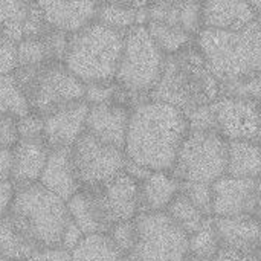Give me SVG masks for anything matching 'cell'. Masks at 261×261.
<instances>
[{
  "label": "cell",
  "instance_id": "6da1fadb",
  "mask_svg": "<svg viewBox=\"0 0 261 261\" xmlns=\"http://www.w3.org/2000/svg\"><path fill=\"white\" fill-rule=\"evenodd\" d=\"M187 133L180 110L148 98L130 112L124 154L150 171H171Z\"/></svg>",
  "mask_w": 261,
  "mask_h": 261
},
{
  "label": "cell",
  "instance_id": "7a4b0ae2",
  "mask_svg": "<svg viewBox=\"0 0 261 261\" xmlns=\"http://www.w3.org/2000/svg\"><path fill=\"white\" fill-rule=\"evenodd\" d=\"M219 96V81L210 72L194 44L165 55L161 75L148 98L182 113L211 104Z\"/></svg>",
  "mask_w": 261,
  "mask_h": 261
},
{
  "label": "cell",
  "instance_id": "3957f363",
  "mask_svg": "<svg viewBox=\"0 0 261 261\" xmlns=\"http://www.w3.org/2000/svg\"><path fill=\"white\" fill-rule=\"evenodd\" d=\"M194 46L219 83L261 73V20L237 31L202 28Z\"/></svg>",
  "mask_w": 261,
  "mask_h": 261
},
{
  "label": "cell",
  "instance_id": "277c9868",
  "mask_svg": "<svg viewBox=\"0 0 261 261\" xmlns=\"http://www.w3.org/2000/svg\"><path fill=\"white\" fill-rule=\"evenodd\" d=\"M8 217L37 249L60 246L70 220L66 202L40 184L15 188Z\"/></svg>",
  "mask_w": 261,
  "mask_h": 261
},
{
  "label": "cell",
  "instance_id": "5b68a950",
  "mask_svg": "<svg viewBox=\"0 0 261 261\" xmlns=\"http://www.w3.org/2000/svg\"><path fill=\"white\" fill-rule=\"evenodd\" d=\"M122 43L124 34L93 20L69 35L63 63L83 84L113 81Z\"/></svg>",
  "mask_w": 261,
  "mask_h": 261
},
{
  "label": "cell",
  "instance_id": "8992f818",
  "mask_svg": "<svg viewBox=\"0 0 261 261\" xmlns=\"http://www.w3.org/2000/svg\"><path fill=\"white\" fill-rule=\"evenodd\" d=\"M14 76L24 95L29 112L46 116L61 107L83 101L84 84L64 66L50 61L17 67Z\"/></svg>",
  "mask_w": 261,
  "mask_h": 261
},
{
  "label": "cell",
  "instance_id": "52a82bcc",
  "mask_svg": "<svg viewBox=\"0 0 261 261\" xmlns=\"http://www.w3.org/2000/svg\"><path fill=\"white\" fill-rule=\"evenodd\" d=\"M165 55L154 44L145 26H135L124 34L115 83L138 99H148L158 83Z\"/></svg>",
  "mask_w": 261,
  "mask_h": 261
},
{
  "label": "cell",
  "instance_id": "ba28073f",
  "mask_svg": "<svg viewBox=\"0 0 261 261\" xmlns=\"http://www.w3.org/2000/svg\"><path fill=\"white\" fill-rule=\"evenodd\" d=\"M228 142L216 132H188L177 150L171 174L179 182L214 184L226 174Z\"/></svg>",
  "mask_w": 261,
  "mask_h": 261
},
{
  "label": "cell",
  "instance_id": "9c48e42d",
  "mask_svg": "<svg viewBox=\"0 0 261 261\" xmlns=\"http://www.w3.org/2000/svg\"><path fill=\"white\" fill-rule=\"evenodd\" d=\"M136 261H184L188 257V236L165 214L139 213L135 219Z\"/></svg>",
  "mask_w": 261,
  "mask_h": 261
},
{
  "label": "cell",
  "instance_id": "30bf717a",
  "mask_svg": "<svg viewBox=\"0 0 261 261\" xmlns=\"http://www.w3.org/2000/svg\"><path fill=\"white\" fill-rule=\"evenodd\" d=\"M121 148L109 145L84 132L70 147V161L80 188L101 187L119 176L125 165Z\"/></svg>",
  "mask_w": 261,
  "mask_h": 261
},
{
  "label": "cell",
  "instance_id": "8fae6325",
  "mask_svg": "<svg viewBox=\"0 0 261 261\" xmlns=\"http://www.w3.org/2000/svg\"><path fill=\"white\" fill-rule=\"evenodd\" d=\"M217 133L226 141L260 142V107L257 101L217 96L211 102Z\"/></svg>",
  "mask_w": 261,
  "mask_h": 261
},
{
  "label": "cell",
  "instance_id": "7c38bea8",
  "mask_svg": "<svg viewBox=\"0 0 261 261\" xmlns=\"http://www.w3.org/2000/svg\"><path fill=\"white\" fill-rule=\"evenodd\" d=\"M213 217H260V179L223 176L211 184Z\"/></svg>",
  "mask_w": 261,
  "mask_h": 261
},
{
  "label": "cell",
  "instance_id": "4fadbf2b",
  "mask_svg": "<svg viewBox=\"0 0 261 261\" xmlns=\"http://www.w3.org/2000/svg\"><path fill=\"white\" fill-rule=\"evenodd\" d=\"M95 190L110 226L119 222L135 220L141 213L139 184L127 174L121 173Z\"/></svg>",
  "mask_w": 261,
  "mask_h": 261
},
{
  "label": "cell",
  "instance_id": "5bb4252c",
  "mask_svg": "<svg viewBox=\"0 0 261 261\" xmlns=\"http://www.w3.org/2000/svg\"><path fill=\"white\" fill-rule=\"evenodd\" d=\"M89 106L78 101L43 116V141L49 150L70 148L86 132Z\"/></svg>",
  "mask_w": 261,
  "mask_h": 261
},
{
  "label": "cell",
  "instance_id": "9a60e30c",
  "mask_svg": "<svg viewBox=\"0 0 261 261\" xmlns=\"http://www.w3.org/2000/svg\"><path fill=\"white\" fill-rule=\"evenodd\" d=\"M130 112L132 109L116 102L89 106L86 132L96 139L124 151Z\"/></svg>",
  "mask_w": 261,
  "mask_h": 261
},
{
  "label": "cell",
  "instance_id": "2e32d148",
  "mask_svg": "<svg viewBox=\"0 0 261 261\" xmlns=\"http://www.w3.org/2000/svg\"><path fill=\"white\" fill-rule=\"evenodd\" d=\"M213 226L220 248L260 254V217H213Z\"/></svg>",
  "mask_w": 261,
  "mask_h": 261
},
{
  "label": "cell",
  "instance_id": "e0dca14e",
  "mask_svg": "<svg viewBox=\"0 0 261 261\" xmlns=\"http://www.w3.org/2000/svg\"><path fill=\"white\" fill-rule=\"evenodd\" d=\"M37 6L47 28L72 35L95 20L98 2H38Z\"/></svg>",
  "mask_w": 261,
  "mask_h": 261
},
{
  "label": "cell",
  "instance_id": "ac0fdd59",
  "mask_svg": "<svg viewBox=\"0 0 261 261\" xmlns=\"http://www.w3.org/2000/svg\"><path fill=\"white\" fill-rule=\"evenodd\" d=\"M69 35L47 28L37 37L23 38L17 43V67L37 66L43 63H63Z\"/></svg>",
  "mask_w": 261,
  "mask_h": 261
},
{
  "label": "cell",
  "instance_id": "d6986e66",
  "mask_svg": "<svg viewBox=\"0 0 261 261\" xmlns=\"http://www.w3.org/2000/svg\"><path fill=\"white\" fill-rule=\"evenodd\" d=\"M261 17L242 0H211L202 3V28L219 31H237L249 26Z\"/></svg>",
  "mask_w": 261,
  "mask_h": 261
},
{
  "label": "cell",
  "instance_id": "ffe728a7",
  "mask_svg": "<svg viewBox=\"0 0 261 261\" xmlns=\"http://www.w3.org/2000/svg\"><path fill=\"white\" fill-rule=\"evenodd\" d=\"M44 141H18L12 148V167L9 180L14 188L38 184L49 156Z\"/></svg>",
  "mask_w": 261,
  "mask_h": 261
},
{
  "label": "cell",
  "instance_id": "44dd1931",
  "mask_svg": "<svg viewBox=\"0 0 261 261\" xmlns=\"http://www.w3.org/2000/svg\"><path fill=\"white\" fill-rule=\"evenodd\" d=\"M148 21L164 23L196 37L202 29V3L193 0H165L147 3ZM147 21V23H148Z\"/></svg>",
  "mask_w": 261,
  "mask_h": 261
},
{
  "label": "cell",
  "instance_id": "7402d4cb",
  "mask_svg": "<svg viewBox=\"0 0 261 261\" xmlns=\"http://www.w3.org/2000/svg\"><path fill=\"white\" fill-rule=\"evenodd\" d=\"M67 213L70 220L81 229L84 236L107 234L112 228L95 188H80L67 202Z\"/></svg>",
  "mask_w": 261,
  "mask_h": 261
},
{
  "label": "cell",
  "instance_id": "603a6c76",
  "mask_svg": "<svg viewBox=\"0 0 261 261\" xmlns=\"http://www.w3.org/2000/svg\"><path fill=\"white\" fill-rule=\"evenodd\" d=\"M38 184L64 202L78 193L80 185L73 173L70 148H55L49 151Z\"/></svg>",
  "mask_w": 261,
  "mask_h": 261
},
{
  "label": "cell",
  "instance_id": "cb8c5ba5",
  "mask_svg": "<svg viewBox=\"0 0 261 261\" xmlns=\"http://www.w3.org/2000/svg\"><path fill=\"white\" fill-rule=\"evenodd\" d=\"M95 20L121 34L148 21L147 3L138 2H98Z\"/></svg>",
  "mask_w": 261,
  "mask_h": 261
},
{
  "label": "cell",
  "instance_id": "d4e9b609",
  "mask_svg": "<svg viewBox=\"0 0 261 261\" xmlns=\"http://www.w3.org/2000/svg\"><path fill=\"white\" fill-rule=\"evenodd\" d=\"M179 191L180 182L171 171H151L150 176L139 184L141 213L165 211Z\"/></svg>",
  "mask_w": 261,
  "mask_h": 261
},
{
  "label": "cell",
  "instance_id": "484cf974",
  "mask_svg": "<svg viewBox=\"0 0 261 261\" xmlns=\"http://www.w3.org/2000/svg\"><path fill=\"white\" fill-rule=\"evenodd\" d=\"M260 142H228L226 176L240 179H260Z\"/></svg>",
  "mask_w": 261,
  "mask_h": 261
},
{
  "label": "cell",
  "instance_id": "4316f807",
  "mask_svg": "<svg viewBox=\"0 0 261 261\" xmlns=\"http://www.w3.org/2000/svg\"><path fill=\"white\" fill-rule=\"evenodd\" d=\"M70 261H125V255L107 234H90L70 251Z\"/></svg>",
  "mask_w": 261,
  "mask_h": 261
},
{
  "label": "cell",
  "instance_id": "83f0119b",
  "mask_svg": "<svg viewBox=\"0 0 261 261\" xmlns=\"http://www.w3.org/2000/svg\"><path fill=\"white\" fill-rule=\"evenodd\" d=\"M32 2L2 0L0 2V32L18 43L23 40V29L31 15Z\"/></svg>",
  "mask_w": 261,
  "mask_h": 261
},
{
  "label": "cell",
  "instance_id": "f1b7e54d",
  "mask_svg": "<svg viewBox=\"0 0 261 261\" xmlns=\"http://www.w3.org/2000/svg\"><path fill=\"white\" fill-rule=\"evenodd\" d=\"M145 29L164 55L176 54V52L194 44V35H191L182 29L164 24V23L148 21L145 24Z\"/></svg>",
  "mask_w": 261,
  "mask_h": 261
},
{
  "label": "cell",
  "instance_id": "f546056e",
  "mask_svg": "<svg viewBox=\"0 0 261 261\" xmlns=\"http://www.w3.org/2000/svg\"><path fill=\"white\" fill-rule=\"evenodd\" d=\"M37 248L12 225L9 217L0 220V255L9 261H24Z\"/></svg>",
  "mask_w": 261,
  "mask_h": 261
},
{
  "label": "cell",
  "instance_id": "4dcf8cb0",
  "mask_svg": "<svg viewBox=\"0 0 261 261\" xmlns=\"http://www.w3.org/2000/svg\"><path fill=\"white\" fill-rule=\"evenodd\" d=\"M165 214L187 234L191 236L193 232L199 231L210 219L205 217L180 191L176 197L170 202L165 210Z\"/></svg>",
  "mask_w": 261,
  "mask_h": 261
},
{
  "label": "cell",
  "instance_id": "1f68e13d",
  "mask_svg": "<svg viewBox=\"0 0 261 261\" xmlns=\"http://www.w3.org/2000/svg\"><path fill=\"white\" fill-rule=\"evenodd\" d=\"M28 112H29L28 102L14 73L2 75L0 76V115L20 118Z\"/></svg>",
  "mask_w": 261,
  "mask_h": 261
},
{
  "label": "cell",
  "instance_id": "d6a6232c",
  "mask_svg": "<svg viewBox=\"0 0 261 261\" xmlns=\"http://www.w3.org/2000/svg\"><path fill=\"white\" fill-rule=\"evenodd\" d=\"M219 249L220 243L213 226V219H210L199 231L188 236V255L191 257L214 260Z\"/></svg>",
  "mask_w": 261,
  "mask_h": 261
},
{
  "label": "cell",
  "instance_id": "836d02e7",
  "mask_svg": "<svg viewBox=\"0 0 261 261\" xmlns=\"http://www.w3.org/2000/svg\"><path fill=\"white\" fill-rule=\"evenodd\" d=\"M261 76L252 75L246 78H239L232 81L219 83V96H232L240 99L260 101Z\"/></svg>",
  "mask_w": 261,
  "mask_h": 261
},
{
  "label": "cell",
  "instance_id": "e575fe53",
  "mask_svg": "<svg viewBox=\"0 0 261 261\" xmlns=\"http://www.w3.org/2000/svg\"><path fill=\"white\" fill-rule=\"evenodd\" d=\"M180 193L208 219H213V190L210 184L180 182Z\"/></svg>",
  "mask_w": 261,
  "mask_h": 261
},
{
  "label": "cell",
  "instance_id": "d590c367",
  "mask_svg": "<svg viewBox=\"0 0 261 261\" xmlns=\"http://www.w3.org/2000/svg\"><path fill=\"white\" fill-rule=\"evenodd\" d=\"M107 236H109V239L115 243V246H116L125 257L130 255L132 251H133L135 237H136L135 220L115 223V225L109 229Z\"/></svg>",
  "mask_w": 261,
  "mask_h": 261
},
{
  "label": "cell",
  "instance_id": "8d00e7d4",
  "mask_svg": "<svg viewBox=\"0 0 261 261\" xmlns=\"http://www.w3.org/2000/svg\"><path fill=\"white\" fill-rule=\"evenodd\" d=\"M184 115H185V121L188 125V132H216L217 133L211 104L188 110Z\"/></svg>",
  "mask_w": 261,
  "mask_h": 261
},
{
  "label": "cell",
  "instance_id": "74e56055",
  "mask_svg": "<svg viewBox=\"0 0 261 261\" xmlns=\"http://www.w3.org/2000/svg\"><path fill=\"white\" fill-rule=\"evenodd\" d=\"M17 133L20 141H43V116L28 112L17 118Z\"/></svg>",
  "mask_w": 261,
  "mask_h": 261
},
{
  "label": "cell",
  "instance_id": "f35d334b",
  "mask_svg": "<svg viewBox=\"0 0 261 261\" xmlns=\"http://www.w3.org/2000/svg\"><path fill=\"white\" fill-rule=\"evenodd\" d=\"M17 69V43L0 32V76L11 75Z\"/></svg>",
  "mask_w": 261,
  "mask_h": 261
},
{
  "label": "cell",
  "instance_id": "ab89813d",
  "mask_svg": "<svg viewBox=\"0 0 261 261\" xmlns=\"http://www.w3.org/2000/svg\"><path fill=\"white\" fill-rule=\"evenodd\" d=\"M17 118L9 115H0V148L12 150L18 142Z\"/></svg>",
  "mask_w": 261,
  "mask_h": 261
},
{
  "label": "cell",
  "instance_id": "60d3db41",
  "mask_svg": "<svg viewBox=\"0 0 261 261\" xmlns=\"http://www.w3.org/2000/svg\"><path fill=\"white\" fill-rule=\"evenodd\" d=\"M24 261H70V252L60 246L55 248H40L34 251Z\"/></svg>",
  "mask_w": 261,
  "mask_h": 261
},
{
  "label": "cell",
  "instance_id": "b9f144b4",
  "mask_svg": "<svg viewBox=\"0 0 261 261\" xmlns=\"http://www.w3.org/2000/svg\"><path fill=\"white\" fill-rule=\"evenodd\" d=\"M83 237H84V234L81 232V229L72 220H69V223L66 225V228H64V231L61 234L60 248H63L64 251L70 252V251H73L80 245Z\"/></svg>",
  "mask_w": 261,
  "mask_h": 261
},
{
  "label": "cell",
  "instance_id": "7bdbcfd3",
  "mask_svg": "<svg viewBox=\"0 0 261 261\" xmlns=\"http://www.w3.org/2000/svg\"><path fill=\"white\" fill-rule=\"evenodd\" d=\"M213 261H260V254H249L236 249L220 248Z\"/></svg>",
  "mask_w": 261,
  "mask_h": 261
},
{
  "label": "cell",
  "instance_id": "ee69618b",
  "mask_svg": "<svg viewBox=\"0 0 261 261\" xmlns=\"http://www.w3.org/2000/svg\"><path fill=\"white\" fill-rule=\"evenodd\" d=\"M15 188L11 180H0V220L5 219L9 213Z\"/></svg>",
  "mask_w": 261,
  "mask_h": 261
},
{
  "label": "cell",
  "instance_id": "f6af8a7d",
  "mask_svg": "<svg viewBox=\"0 0 261 261\" xmlns=\"http://www.w3.org/2000/svg\"><path fill=\"white\" fill-rule=\"evenodd\" d=\"M122 173L127 174L128 177H132L135 182L141 184V182H144V180L150 176L151 171H150L148 168H145V167H141V165H138V164H135V162H132V161H128V159H125V165H124Z\"/></svg>",
  "mask_w": 261,
  "mask_h": 261
},
{
  "label": "cell",
  "instance_id": "bcb514c9",
  "mask_svg": "<svg viewBox=\"0 0 261 261\" xmlns=\"http://www.w3.org/2000/svg\"><path fill=\"white\" fill-rule=\"evenodd\" d=\"M12 167V150L0 148V180H9Z\"/></svg>",
  "mask_w": 261,
  "mask_h": 261
},
{
  "label": "cell",
  "instance_id": "7dc6e473",
  "mask_svg": "<svg viewBox=\"0 0 261 261\" xmlns=\"http://www.w3.org/2000/svg\"><path fill=\"white\" fill-rule=\"evenodd\" d=\"M184 261H213V260H203V258H197V257H191V255H188V257H187Z\"/></svg>",
  "mask_w": 261,
  "mask_h": 261
},
{
  "label": "cell",
  "instance_id": "c3c4849f",
  "mask_svg": "<svg viewBox=\"0 0 261 261\" xmlns=\"http://www.w3.org/2000/svg\"><path fill=\"white\" fill-rule=\"evenodd\" d=\"M0 261H9V260H8V258H5V257H2V255H0Z\"/></svg>",
  "mask_w": 261,
  "mask_h": 261
}]
</instances>
